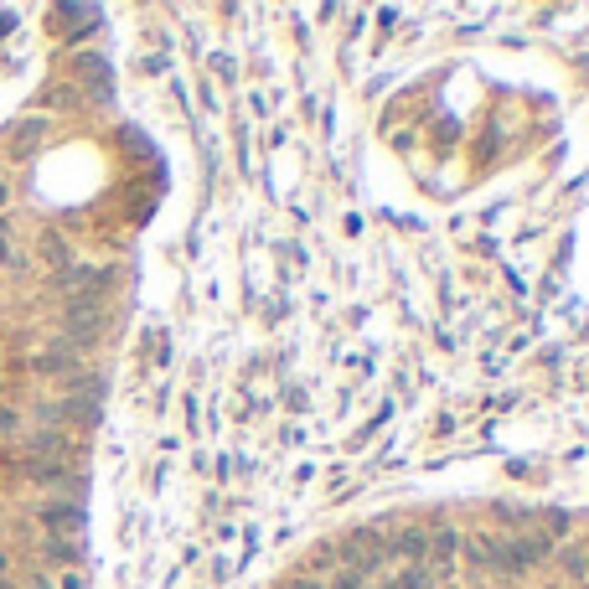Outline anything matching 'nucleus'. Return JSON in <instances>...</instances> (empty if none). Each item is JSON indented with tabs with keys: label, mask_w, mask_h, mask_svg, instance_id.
Listing matches in <instances>:
<instances>
[{
	"label": "nucleus",
	"mask_w": 589,
	"mask_h": 589,
	"mask_svg": "<svg viewBox=\"0 0 589 589\" xmlns=\"http://www.w3.org/2000/svg\"><path fill=\"white\" fill-rule=\"evenodd\" d=\"M62 331H68V347H88V341L104 331V300L99 295H73L68 316H62Z\"/></svg>",
	"instance_id": "obj_1"
},
{
	"label": "nucleus",
	"mask_w": 589,
	"mask_h": 589,
	"mask_svg": "<svg viewBox=\"0 0 589 589\" xmlns=\"http://www.w3.org/2000/svg\"><path fill=\"white\" fill-rule=\"evenodd\" d=\"M37 517H42V527H47L52 538H62V533L78 538L83 533V507H73V502H47Z\"/></svg>",
	"instance_id": "obj_2"
},
{
	"label": "nucleus",
	"mask_w": 589,
	"mask_h": 589,
	"mask_svg": "<svg viewBox=\"0 0 589 589\" xmlns=\"http://www.w3.org/2000/svg\"><path fill=\"white\" fill-rule=\"evenodd\" d=\"M52 285H57V290H68V295H78V290L99 295V290L109 285V269H88V264L78 269V264H68V269H62V274L52 279Z\"/></svg>",
	"instance_id": "obj_3"
},
{
	"label": "nucleus",
	"mask_w": 589,
	"mask_h": 589,
	"mask_svg": "<svg viewBox=\"0 0 589 589\" xmlns=\"http://www.w3.org/2000/svg\"><path fill=\"white\" fill-rule=\"evenodd\" d=\"M455 553H460L455 527H440V533H434V558H429V574H434V579H450V574H455Z\"/></svg>",
	"instance_id": "obj_4"
},
{
	"label": "nucleus",
	"mask_w": 589,
	"mask_h": 589,
	"mask_svg": "<svg viewBox=\"0 0 589 589\" xmlns=\"http://www.w3.org/2000/svg\"><path fill=\"white\" fill-rule=\"evenodd\" d=\"M31 367L47 372V378H57V372H62V378H73V372H78V347H52V352H37V357H31Z\"/></svg>",
	"instance_id": "obj_5"
},
{
	"label": "nucleus",
	"mask_w": 589,
	"mask_h": 589,
	"mask_svg": "<svg viewBox=\"0 0 589 589\" xmlns=\"http://www.w3.org/2000/svg\"><path fill=\"white\" fill-rule=\"evenodd\" d=\"M460 553H465V564H471V569L496 574V538H465Z\"/></svg>",
	"instance_id": "obj_6"
},
{
	"label": "nucleus",
	"mask_w": 589,
	"mask_h": 589,
	"mask_svg": "<svg viewBox=\"0 0 589 589\" xmlns=\"http://www.w3.org/2000/svg\"><path fill=\"white\" fill-rule=\"evenodd\" d=\"M424 553H429V538L414 533V527H409V533H398V538L383 548V558H414V564H424Z\"/></svg>",
	"instance_id": "obj_7"
},
{
	"label": "nucleus",
	"mask_w": 589,
	"mask_h": 589,
	"mask_svg": "<svg viewBox=\"0 0 589 589\" xmlns=\"http://www.w3.org/2000/svg\"><path fill=\"white\" fill-rule=\"evenodd\" d=\"M42 140H47V119H42V114H37V119H21L16 135H11L16 155H31V145H42Z\"/></svg>",
	"instance_id": "obj_8"
},
{
	"label": "nucleus",
	"mask_w": 589,
	"mask_h": 589,
	"mask_svg": "<svg viewBox=\"0 0 589 589\" xmlns=\"http://www.w3.org/2000/svg\"><path fill=\"white\" fill-rule=\"evenodd\" d=\"M78 78L93 83V93H109V62H104V57H93V52L78 57Z\"/></svg>",
	"instance_id": "obj_9"
},
{
	"label": "nucleus",
	"mask_w": 589,
	"mask_h": 589,
	"mask_svg": "<svg viewBox=\"0 0 589 589\" xmlns=\"http://www.w3.org/2000/svg\"><path fill=\"white\" fill-rule=\"evenodd\" d=\"M558 564H564V574H569L574 584L589 589V543H584V548H569L564 558H558Z\"/></svg>",
	"instance_id": "obj_10"
},
{
	"label": "nucleus",
	"mask_w": 589,
	"mask_h": 589,
	"mask_svg": "<svg viewBox=\"0 0 589 589\" xmlns=\"http://www.w3.org/2000/svg\"><path fill=\"white\" fill-rule=\"evenodd\" d=\"M42 254H47V264H52L57 274L68 269V259H73V254H68V243H62L57 233H47V238H42Z\"/></svg>",
	"instance_id": "obj_11"
},
{
	"label": "nucleus",
	"mask_w": 589,
	"mask_h": 589,
	"mask_svg": "<svg viewBox=\"0 0 589 589\" xmlns=\"http://www.w3.org/2000/svg\"><path fill=\"white\" fill-rule=\"evenodd\" d=\"M429 579H434V574H429V564H409V569L398 574V584H393V589H429Z\"/></svg>",
	"instance_id": "obj_12"
},
{
	"label": "nucleus",
	"mask_w": 589,
	"mask_h": 589,
	"mask_svg": "<svg viewBox=\"0 0 589 589\" xmlns=\"http://www.w3.org/2000/svg\"><path fill=\"white\" fill-rule=\"evenodd\" d=\"M42 548H47V558H62V564H73V558H78V543H62V538H47Z\"/></svg>",
	"instance_id": "obj_13"
},
{
	"label": "nucleus",
	"mask_w": 589,
	"mask_h": 589,
	"mask_svg": "<svg viewBox=\"0 0 589 589\" xmlns=\"http://www.w3.org/2000/svg\"><path fill=\"white\" fill-rule=\"evenodd\" d=\"M543 527H548L553 538H564L569 533V512H543Z\"/></svg>",
	"instance_id": "obj_14"
},
{
	"label": "nucleus",
	"mask_w": 589,
	"mask_h": 589,
	"mask_svg": "<svg viewBox=\"0 0 589 589\" xmlns=\"http://www.w3.org/2000/svg\"><path fill=\"white\" fill-rule=\"evenodd\" d=\"M16 254H11V223H6V217H0V264H11Z\"/></svg>",
	"instance_id": "obj_15"
},
{
	"label": "nucleus",
	"mask_w": 589,
	"mask_h": 589,
	"mask_svg": "<svg viewBox=\"0 0 589 589\" xmlns=\"http://www.w3.org/2000/svg\"><path fill=\"white\" fill-rule=\"evenodd\" d=\"M21 429V414L16 409H0V434H16Z\"/></svg>",
	"instance_id": "obj_16"
},
{
	"label": "nucleus",
	"mask_w": 589,
	"mask_h": 589,
	"mask_svg": "<svg viewBox=\"0 0 589 589\" xmlns=\"http://www.w3.org/2000/svg\"><path fill=\"white\" fill-rule=\"evenodd\" d=\"M42 104H78V93H73V88H52Z\"/></svg>",
	"instance_id": "obj_17"
},
{
	"label": "nucleus",
	"mask_w": 589,
	"mask_h": 589,
	"mask_svg": "<svg viewBox=\"0 0 589 589\" xmlns=\"http://www.w3.org/2000/svg\"><path fill=\"white\" fill-rule=\"evenodd\" d=\"M331 589H362V574H352V569H347V574H336Z\"/></svg>",
	"instance_id": "obj_18"
},
{
	"label": "nucleus",
	"mask_w": 589,
	"mask_h": 589,
	"mask_svg": "<svg viewBox=\"0 0 589 589\" xmlns=\"http://www.w3.org/2000/svg\"><path fill=\"white\" fill-rule=\"evenodd\" d=\"M11 26H16V16H11V11H0V37H6Z\"/></svg>",
	"instance_id": "obj_19"
},
{
	"label": "nucleus",
	"mask_w": 589,
	"mask_h": 589,
	"mask_svg": "<svg viewBox=\"0 0 589 589\" xmlns=\"http://www.w3.org/2000/svg\"><path fill=\"white\" fill-rule=\"evenodd\" d=\"M6 202H11V186H6V181H0V207H6Z\"/></svg>",
	"instance_id": "obj_20"
},
{
	"label": "nucleus",
	"mask_w": 589,
	"mask_h": 589,
	"mask_svg": "<svg viewBox=\"0 0 589 589\" xmlns=\"http://www.w3.org/2000/svg\"><path fill=\"white\" fill-rule=\"evenodd\" d=\"M31 589H47V584H42V579H31Z\"/></svg>",
	"instance_id": "obj_21"
},
{
	"label": "nucleus",
	"mask_w": 589,
	"mask_h": 589,
	"mask_svg": "<svg viewBox=\"0 0 589 589\" xmlns=\"http://www.w3.org/2000/svg\"><path fill=\"white\" fill-rule=\"evenodd\" d=\"M0 574H6V553H0Z\"/></svg>",
	"instance_id": "obj_22"
}]
</instances>
